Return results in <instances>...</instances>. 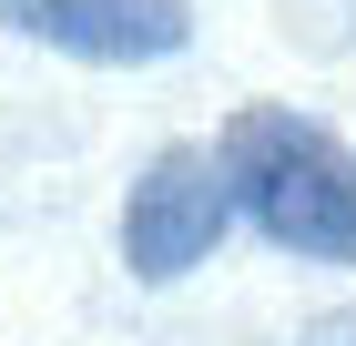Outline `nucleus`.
Listing matches in <instances>:
<instances>
[{
	"instance_id": "f257e3e1",
	"label": "nucleus",
	"mask_w": 356,
	"mask_h": 346,
	"mask_svg": "<svg viewBox=\"0 0 356 346\" xmlns=\"http://www.w3.org/2000/svg\"><path fill=\"white\" fill-rule=\"evenodd\" d=\"M224 194L265 244L316 255V265H356V153L346 133H326L316 112L285 102H245L214 143Z\"/></svg>"
},
{
	"instance_id": "f03ea898",
	"label": "nucleus",
	"mask_w": 356,
	"mask_h": 346,
	"mask_svg": "<svg viewBox=\"0 0 356 346\" xmlns=\"http://www.w3.org/2000/svg\"><path fill=\"white\" fill-rule=\"evenodd\" d=\"M224 224H234L224 163L204 153V143H163V153L133 173V194H122V275L184 285V275L224 244Z\"/></svg>"
},
{
	"instance_id": "7ed1b4c3",
	"label": "nucleus",
	"mask_w": 356,
	"mask_h": 346,
	"mask_svg": "<svg viewBox=\"0 0 356 346\" xmlns=\"http://www.w3.org/2000/svg\"><path fill=\"white\" fill-rule=\"evenodd\" d=\"M0 21L31 31V41H51V52H72V61H112V72L173 61L193 41L184 0H0Z\"/></svg>"
},
{
	"instance_id": "20e7f679",
	"label": "nucleus",
	"mask_w": 356,
	"mask_h": 346,
	"mask_svg": "<svg viewBox=\"0 0 356 346\" xmlns=\"http://www.w3.org/2000/svg\"><path fill=\"white\" fill-rule=\"evenodd\" d=\"M305 346H356V316H316V326H305Z\"/></svg>"
}]
</instances>
